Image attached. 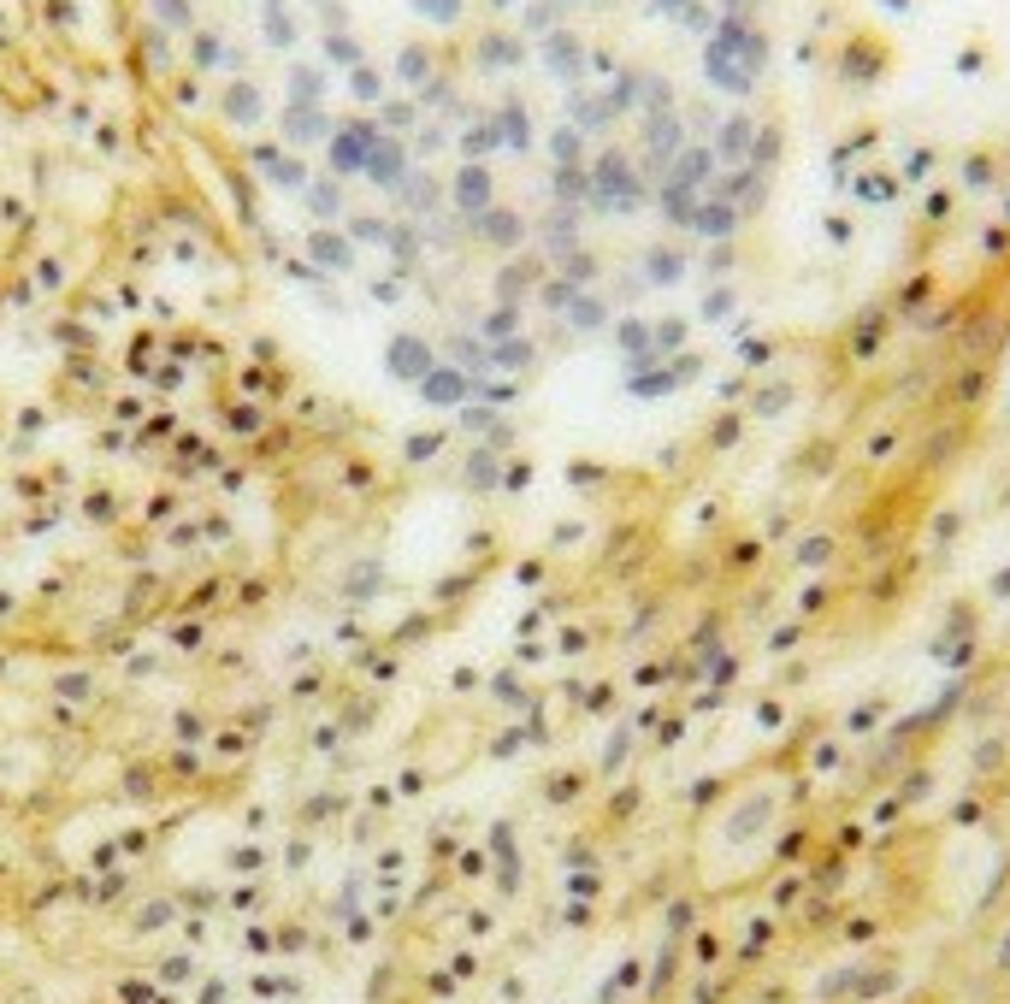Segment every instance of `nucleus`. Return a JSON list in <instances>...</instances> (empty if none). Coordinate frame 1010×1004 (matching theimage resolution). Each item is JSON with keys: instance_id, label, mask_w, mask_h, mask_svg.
Segmentation results:
<instances>
[{"instance_id": "nucleus-1", "label": "nucleus", "mask_w": 1010, "mask_h": 1004, "mask_svg": "<svg viewBox=\"0 0 1010 1004\" xmlns=\"http://www.w3.org/2000/svg\"><path fill=\"white\" fill-rule=\"evenodd\" d=\"M367 154H373V130L367 125H349L331 136V166L337 172H367Z\"/></svg>"}, {"instance_id": "nucleus-2", "label": "nucleus", "mask_w": 1010, "mask_h": 1004, "mask_svg": "<svg viewBox=\"0 0 1010 1004\" xmlns=\"http://www.w3.org/2000/svg\"><path fill=\"white\" fill-rule=\"evenodd\" d=\"M384 361H390V373H396V378H426V367H432V355H426V343H420V337H396Z\"/></svg>"}, {"instance_id": "nucleus-3", "label": "nucleus", "mask_w": 1010, "mask_h": 1004, "mask_svg": "<svg viewBox=\"0 0 1010 1004\" xmlns=\"http://www.w3.org/2000/svg\"><path fill=\"white\" fill-rule=\"evenodd\" d=\"M367 172L379 178L384 189L390 184H402V148L390 142V136H373V154H367Z\"/></svg>"}, {"instance_id": "nucleus-4", "label": "nucleus", "mask_w": 1010, "mask_h": 1004, "mask_svg": "<svg viewBox=\"0 0 1010 1004\" xmlns=\"http://www.w3.org/2000/svg\"><path fill=\"white\" fill-rule=\"evenodd\" d=\"M420 390H426L432 402H455V396H461V378H455V373H432V378H420Z\"/></svg>"}, {"instance_id": "nucleus-5", "label": "nucleus", "mask_w": 1010, "mask_h": 1004, "mask_svg": "<svg viewBox=\"0 0 1010 1004\" xmlns=\"http://www.w3.org/2000/svg\"><path fill=\"white\" fill-rule=\"evenodd\" d=\"M225 107H231V119H237V125H249L254 113H260V101H254V89H231V101H225Z\"/></svg>"}, {"instance_id": "nucleus-6", "label": "nucleus", "mask_w": 1010, "mask_h": 1004, "mask_svg": "<svg viewBox=\"0 0 1010 1004\" xmlns=\"http://www.w3.org/2000/svg\"><path fill=\"white\" fill-rule=\"evenodd\" d=\"M461 201H467V207L485 201V172H461Z\"/></svg>"}, {"instance_id": "nucleus-7", "label": "nucleus", "mask_w": 1010, "mask_h": 1004, "mask_svg": "<svg viewBox=\"0 0 1010 1004\" xmlns=\"http://www.w3.org/2000/svg\"><path fill=\"white\" fill-rule=\"evenodd\" d=\"M414 6H420V12H432V18H443V24L461 12V0H414Z\"/></svg>"}, {"instance_id": "nucleus-8", "label": "nucleus", "mask_w": 1010, "mask_h": 1004, "mask_svg": "<svg viewBox=\"0 0 1010 1004\" xmlns=\"http://www.w3.org/2000/svg\"><path fill=\"white\" fill-rule=\"evenodd\" d=\"M314 249H319V260H337V266H349V249H343V243H331V237H314Z\"/></svg>"}, {"instance_id": "nucleus-9", "label": "nucleus", "mask_w": 1010, "mask_h": 1004, "mask_svg": "<svg viewBox=\"0 0 1010 1004\" xmlns=\"http://www.w3.org/2000/svg\"><path fill=\"white\" fill-rule=\"evenodd\" d=\"M337 207H343V201H337V189L319 184V189H314V213H337Z\"/></svg>"}, {"instance_id": "nucleus-10", "label": "nucleus", "mask_w": 1010, "mask_h": 1004, "mask_svg": "<svg viewBox=\"0 0 1010 1004\" xmlns=\"http://www.w3.org/2000/svg\"><path fill=\"white\" fill-rule=\"evenodd\" d=\"M355 95L373 101V95H379V77H373V71H355Z\"/></svg>"}, {"instance_id": "nucleus-11", "label": "nucleus", "mask_w": 1010, "mask_h": 1004, "mask_svg": "<svg viewBox=\"0 0 1010 1004\" xmlns=\"http://www.w3.org/2000/svg\"><path fill=\"white\" fill-rule=\"evenodd\" d=\"M154 6L166 12V24H184V18H190V12H184V0H154Z\"/></svg>"}]
</instances>
